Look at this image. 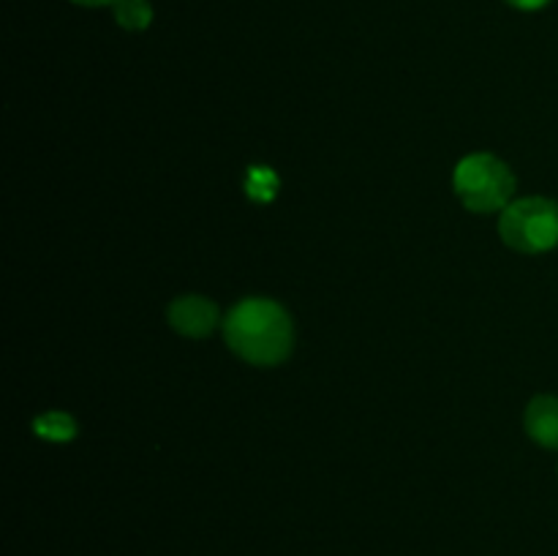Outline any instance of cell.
<instances>
[{"label": "cell", "instance_id": "3957f363", "mask_svg": "<svg viewBox=\"0 0 558 556\" xmlns=\"http://www.w3.org/2000/svg\"><path fill=\"white\" fill-rule=\"evenodd\" d=\"M499 234L518 254H545L558 245V205L545 196H523L501 210Z\"/></svg>", "mask_w": 558, "mask_h": 556}, {"label": "cell", "instance_id": "9c48e42d", "mask_svg": "<svg viewBox=\"0 0 558 556\" xmlns=\"http://www.w3.org/2000/svg\"><path fill=\"white\" fill-rule=\"evenodd\" d=\"M76 5H107V3H114V0H74Z\"/></svg>", "mask_w": 558, "mask_h": 556}, {"label": "cell", "instance_id": "ba28073f", "mask_svg": "<svg viewBox=\"0 0 558 556\" xmlns=\"http://www.w3.org/2000/svg\"><path fill=\"white\" fill-rule=\"evenodd\" d=\"M510 5H515V9H523V11H537L543 9V5H548L550 0H507Z\"/></svg>", "mask_w": 558, "mask_h": 556}, {"label": "cell", "instance_id": "6da1fadb", "mask_svg": "<svg viewBox=\"0 0 558 556\" xmlns=\"http://www.w3.org/2000/svg\"><path fill=\"white\" fill-rule=\"evenodd\" d=\"M229 349L248 365L270 368L294 349V325L289 311L270 298H245L221 322Z\"/></svg>", "mask_w": 558, "mask_h": 556}, {"label": "cell", "instance_id": "7a4b0ae2", "mask_svg": "<svg viewBox=\"0 0 558 556\" xmlns=\"http://www.w3.org/2000/svg\"><path fill=\"white\" fill-rule=\"evenodd\" d=\"M452 189L472 213H499L505 210L515 194V174L501 158L490 153H472L458 161L452 172Z\"/></svg>", "mask_w": 558, "mask_h": 556}, {"label": "cell", "instance_id": "8992f818", "mask_svg": "<svg viewBox=\"0 0 558 556\" xmlns=\"http://www.w3.org/2000/svg\"><path fill=\"white\" fill-rule=\"evenodd\" d=\"M114 20L125 31H145L153 22V9L147 0H114Z\"/></svg>", "mask_w": 558, "mask_h": 556}, {"label": "cell", "instance_id": "277c9868", "mask_svg": "<svg viewBox=\"0 0 558 556\" xmlns=\"http://www.w3.org/2000/svg\"><path fill=\"white\" fill-rule=\"evenodd\" d=\"M167 319L172 330H178L185 338H207L221 322L218 305L202 294H183L172 300L167 309Z\"/></svg>", "mask_w": 558, "mask_h": 556}, {"label": "cell", "instance_id": "52a82bcc", "mask_svg": "<svg viewBox=\"0 0 558 556\" xmlns=\"http://www.w3.org/2000/svg\"><path fill=\"white\" fill-rule=\"evenodd\" d=\"M36 434L47 436V439H54V442H63V439H71V436L76 434V425L69 414L49 412V414H44V418L36 420Z\"/></svg>", "mask_w": 558, "mask_h": 556}, {"label": "cell", "instance_id": "5b68a950", "mask_svg": "<svg viewBox=\"0 0 558 556\" xmlns=\"http://www.w3.org/2000/svg\"><path fill=\"white\" fill-rule=\"evenodd\" d=\"M526 431L539 447L558 450V398L537 396L526 409Z\"/></svg>", "mask_w": 558, "mask_h": 556}]
</instances>
